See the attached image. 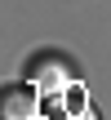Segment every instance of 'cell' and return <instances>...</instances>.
I'll return each mask as SVG.
<instances>
[{"instance_id":"7a4b0ae2","label":"cell","mask_w":111,"mask_h":120,"mask_svg":"<svg viewBox=\"0 0 111 120\" xmlns=\"http://www.w3.org/2000/svg\"><path fill=\"white\" fill-rule=\"evenodd\" d=\"M40 89L31 85V80H22V85H9L4 89V98H0V111L4 120H44L40 116Z\"/></svg>"},{"instance_id":"6da1fadb","label":"cell","mask_w":111,"mask_h":120,"mask_svg":"<svg viewBox=\"0 0 111 120\" xmlns=\"http://www.w3.org/2000/svg\"><path fill=\"white\" fill-rule=\"evenodd\" d=\"M71 62L62 58V53H36L31 62H27V80L40 89V94H62V89H71Z\"/></svg>"},{"instance_id":"3957f363","label":"cell","mask_w":111,"mask_h":120,"mask_svg":"<svg viewBox=\"0 0 111 120\" xmlns=\"http://www.w3.org/2000/svg\"><path fill=\"white\" fill-rule=\"evenodd\" d=\"M44 120H93L89 111H49Z\"/></svg>"}]
</instances>
